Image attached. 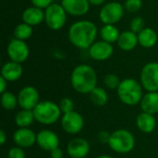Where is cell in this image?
I'll list each match as a JSON object with an SVG mask.
<instances>
[{"label": "cell", "instance_id": "cell-39", "mask_svg": "<svg viewBox=\"0 0 158 158\" xmlns=\"http://www.w3.org/2000/svg\"><path fill=\"white\" fill-rule=\"evenodd\" d=\"M96 158H113V157H112V156H108V155H102V156H97Z\"/></svg>", "mask_w": 158, "mask_h": 158}, {"label": "cell", "instance_id": "cell-35", "mask_svg": "<svg viewBox=\"0 0 158 158\" xmlns=\"http://www.w3.org/2000/svg\"><path fill=\"white\" fill-rule=\"evenodd\" d=\"M50 157L51 158H63L64 157V153L63 150L59 147L52 150L50 152Z\"/></svg>", "mask_w": 158, "mask_h": 158}, {"label": "cell", "instance_id": "cell-26", "mask_svg": "<svg viewBox=\"0 0 158 158\" xmlns=\"http://www.w3.org/2000/svg\"><path fill=\"white\" fill-rule=\"evenodd\" d=\"M32 27L30 26L27 23L21 22L19 24H18L14 31H13V35L14 38L21 40V41H26L29 38H31V36L32 35Z\"/></svg>", "mask_w": 158, "mask_h": 158}, {"label": "cell", "instance_id": "cell-31", "mask_svg": "<svg viewBox=\"0 0 158 158\" xmlns=\"http://www.w3.org/2000/svg\"><path fill=\"white\" fill-rule=\"evenodd\" d=\"M58 106H59V108L62 112V115L74 111V102L69 97L62 98L60 100Z\"/></svg>", "mask_w": 158, "mask_h": 158}, {"label": "cell", "instance_id": "cell-18", "mask_svg": "<svg viewBox=\"0 0 158 158\" xmlns=\"http://www.w3.org/2000/svg\"><path fill=\"white\" fill-rule=\"evenodd\" d=\"M22 22L30 26H37L44 21V10L36 6H29L22 12Z\"/></svg>", "mask_w": 158, "mask_h": 158}, {"label": "cell", "instance_id": "cell-14", "mask_svg": "<svg viewBox=\"0 0 158 158\" xmlns=\"http://www.w3.org/2000/svg\"><path fill=\"white\" fill-rule=\"evenodd\" d=\"M90 143L83 138H74L67 145V153L70 158H85L90 153Z\"/></svg>", "mask_w": 158, "mask_h": 158}, {"label": "cell", "instance_id": "cell-29", "mask_svg": "<svg viewBox=\"0 0 158 158\" xmlns=\"http://www.w3.org/2000/svg\"><path fill=\"white\" fill-rule=\"evenodd\" d=\"M145 28L144 26V19L142 17H134L130 23V29L131 31L135 33L141 32L143 29Z\"/></svg>", "mask_w": 158, "mask_h": 158}, {"label": "cell", "instance_id": "cell-22", "mask_svg": "<svg viewBox=\"0 0 158 158\" xmlns=\"http://www.w3.org/2000/svg\"><path fill=\"white\" fill-rule=\"evenodd\" d=\"M158 36L156 31L149 27H145L141 32L138 33L139 44L143 48H152L157 43Z\"/></svg>", "mask_w": 158, "mask_h": 158}, {"label": "cell", "instance_id": "cell-37", "mask_svg": "<svg viewBox=\"0 0 158 158\" xmlns=\"http://www.w3.org/2000/svg\"><path fill=\"white\" fill-rule=\"evenodd\" d=\"M89 1V3H90V5H92V6H103V5H105L104 3L106 2V0H88Z\"/></svg>", "mask_w": 158, "mask_h": 158}, {"label": "cell", "instance_id": "cell-25", "mask_svg": "<svg viewBox=\"0 0 158 158\" xmlns=\"http://www.w3.org/2000/svg\"><path fill=\"white\" fill-rule=\"evenodd\" d=\"M89 97L91 102L96 106H104L108 102V94L102 87H95L90 94Z\"/></svg>", "mask_w": 158, "mask_h": 158}, {"label": "cell", "instance_id": "cell-38", "mask_svg": "<svg viewBox=\"0 0 158 158\" xmlns=\"http://www.w3.org/2000/svg\"><path fill=\"white\" fill-rule=\"evenodd\" d=\"M6 134L4 130H1L0 131V143H1V144L4 145L6 143Z\"/></svg>", "mask_w": 158, "mask_h": 158}, {"label": "cell", "instance_id": "cell-32", "mask_svg": "<svg viewBox=\"0 0 158 158\" xmlns=\"http://www.w3.org/2000/svg\"><path fill=\"white\" fill-rule=\"evenodd\" d=\"M8 158H26V155L23 151V148L19 147V146H14L9 149L8 154H7Z\"/></svg>", "mask_w": 158, "mask_h": 158}, {"label": "cell", "instance_id": "cell-21", "mask_svg": "<svg viewBox=\"0 0 158 158\" xmlns=\"http://www.w3.org/2000/svg\"><path fill=\"white\" fill-rule=\"evenodd\" d=\"M143 112L152 115L158 113V92H148L143 96L140 103Z\"/></svg>", "mask_w": 158, "mask_h": 158}, {"label": "cell", "instance_id": "cell-34", "mask_svg": "<svg viewBox=\"0 0 158 158\" xmlns=\"http://www.w3.org/2000/svg\"><path fill=\"white\" fill-rule=\"evenodd\" d=\"M110 136H111V133H109L107 131H101L97 134V140L102 144H108Z\"/></svg>", "mask_w": 158, "mask_h": 158}, {"label": "cell", "instance_id": "cell-33", "mask_svg": "<svg viewBox=\"0 0 158 158\" xmlns=\"http://www.w3.org/2000/svg\"><path fill=\"white\" fill-rule=\"evenodd\" d=\"M31 2L33 6L39 7L44 10L53 4V0H31Z\"/></svg>", "mask_w": 158, "mask_h": 158}, {"label": "cell", "instance_id": "cell-1", "mask_svg": "<svg viewBox=\"0 0 158 158\" xmlns=\"http://www.w3.org/2000/svg\"><path fill=\"white\" fill-rule=\"evenodd\" d=\"M97 34L98 29L95 23L86 19L71 24L68 32L69 40L72 45L81 50L89 49L96 42Z\"/></svg>", "mask_w": 158, "mask_h": 158}, {"label": "cell", "instance_id": "cell-6", "mask_svg": "<svg viewBox=\"0 0 158 158\" xmlns=\"http://www.w3.org/2000/svg\"><path fill=\"white\" fill-rule=\"evenodd\" d=\"M68 13L61 4L53 3L44 9V22L52 31L61 30L67 21Z\"/></svg>", "mask_w": 158, "mask_h": 158}, {"label": "cell", "instance_id": "cell-15", "mask_svg": "<svg viewBox=\"0 0 158 158\" xmlns=\"http://www.w3.org/2000/svg\"><path fill=\"white\" fill-rule=\"evenodd\" d=\"M59 138L57 134L50 130H43L37 133L36 143L44 151L51 152L52 150L59 147Z\"/></svg>", "mask_w": 158, "mask_h": 158}, {"label": "cell", "instance_id": "cell-4", "mask_svg": "<svg viewBox=\"0 0 158 158\" xmlns=\"http://www.w3.org/2000/svg\"><path fill=\"white\" fill-rule=\"evenodd\" d=\"M35 120L43 125H53L61 118L62 112L59 106L52 101H40V103L32 110Z\"/></svg>", "mask_w": 158, "mask_h": 158}, {"label": "cell", "instance_id": "cell-7", "mask_svg": "<svg viewBox=\"0 0 158 158\" xmlns=\"http://www.w3.org/2000/svg\"><path fill=\"white\" fill-rule=\"evenodd\" d=\"M124 5L116 1L108 2L101 7L99 12V19L103 24L115 25L121 20L124 16Z\"/></svg>", "mask_w": 158, "mask_h": 158}, {"label": "cell", "instance_id": "cell-10", "mask_svg": "<svg viewBox=\"0 0 158 158\" xmlns=\"http://www.w3.org/2000/svg\"><path fill=\"white\" fill-rule=\"evenodd\" d=\"M60 123L63 131L71 135L78 134L84 127V119L82 116L76 111L63 114L60 118Z\"/></svg>", "mask_w": 158, "mask_h": 158}, {"label": "cell", "instance_id": "cell-27", "mask_svg": "<svg viewBox=\"0 0 158 158\" xmlns=\"http://www.w3.org/2000/svg\"><path fill=\"white\" fill-rule=\"evenodd\" d=\"M1 106L5 110H13L19 106L18 95H15L13 93L6 91L1 94Z\"/></svg>", "mask_w": 158, "mask_h": 158}, {"label": "cell", "instance_id": "cell-20", "mask_svg": "<svg viewBox=\"0 0 158 158\" xmlns=\"http://www.w3.org/2000/svg\"><path fill=\"white\" fill-rule=\"evenodd\" d=\"M136 126L138 130L143 133H152L156 127L155 115L142 112L136 118Z\"/></svg>", "mask_w": 158, "mask_h": 158}, {"label": "cell", "instance_id": "cell-28", "mask_svg": "<svg viewBox=\"0 0 158 158\" xmlns=\"http://www.w3.org/2000/svg\"><path fill=\"white\" fill-rule=\"evenodd\" d=\"M120 80L118 78V75L114 74V73H109L106 74L104 78V83L105 85L110 89V90H117L120 84Z\"/></svg>", "mask_w": 158, "mask_h": 158}, {"label": "cell", "instance_id": "cell-36", "mask_svg": "<svg viewBox=\"0 0 158 158\" xmlns=\"http://www.w3.org/2000/svg\"><path fill=\"white\" fill-rule=\"evenodd\" d=\"M7 81L6 80H5L2 76L0 77V86H1V88H0V91H1V94H3V93H5L6 91V88H7Z\"/></svg>", "mask_w": 158, "mask_h": 158}, {"label": "cell", "instance_id": "cell-2", "mask_svg": "<svg viewBox=\"0 0 158 158\" xmlns=\"http://www.w3.org/2000/svg\"><path fill=\"white\" fill-rule=\"evenodd\" d=\"M72 88L79 94H89L97 84V74L94 68L87 64L76 66L70 75Z\"/></svg>", "mask_w": 158, "mask_h": 158}, {"label": "cell", "instance_id": "cell-13", "mask_svg": "<svg viewBox=\"0 0 158 158\" xmlns=\"http://www.w3.org/2000/svg\"><path fill=\"white\" fill-rule=\"evenodd\" d=\"M13 142L16 146L30 148L36 143L37 134L30 128H19L13 133Z\"/></svg>", "mask_w": 158, "mask_h": 158}, {"label": "cell", "instance_id": "cell-23", "mask_svg": "<svg viewBox=\"0 0 158 158\" xmlns=\"http://www.w3.org/2000/svg\"><path fill=\"white\" fill-rule=\"evenodd\" d=\"M99 34L103 41L109 44H113L118 42L120 32L115 25L104 24L99 31Z\"/></svg>", "mask_w": 158, "mask_h": 158}, {"label": "cell", "instance_id": "cell-5", "mask_svg": "<svg viewBox=\"0 0 158 158\" xmlns=\"http://www.w3.org/2000/svg\"><path fill=\"white\" fill-rule=\"evenodd\" d=\"M109 148L118 154L131 153L135 147V137L126 129H118L111 133L108 143Z\"/></svg>", "mask_w": 158, "mask_h": 158}, {"label": "cell", "instance_id": "cell-12", "mask_svg": "<svg viewBox=\"0 0 158 158\" xmlns=\"http://www.w3.org/2000/svg\"><path fill=\"white\" fill-rule=\"evenodd\" d=\"M90 57L96 61H105L109 59L114 54V47L112 44L106 43L103 40L94 42L88 49Z\"/></svg>", "mask_w": 158, "mask_h": 158}, {"label": "cell", "instance_id": "cell-8", "mask_svg": "<svg viewBox=\"0 0 158 158\" xmlns=\"http://www.w3.org/2000/svg\"><path fill=\"white\" fill-rule=\"evenodd\" d=\"M141 84L147 92H158V62H149L141 71Z\"/></svg>", "mask_w": 158, "mask_h": 158}, {"label": "cell", "instance_id": "cell-16", "mask_svg": "<svg viewBox=\"0 0 158 158\" xmlns=\"http://www.w3.org/2000/svg\"><path fill=\"white\" fill-rule=\"evenodd\" d=\"M61 5L69 15L74 17L86 15L91 6L88 0H61Z\"/></svg>", "mask_w": 158, "mask_h": 158}, {"label": "cell", "instance_id": "cell-24", "mask_svg": "<svg viewBox=\"0 0 158 158\" xmlns=\"http://www.w3.org/2000/svg\"><path fill=\"white\" fill-rule=\"evenodd\" d=\"M34 121L36 120L32 110L21 109L15 116V123L19 128H30Z\"/></svg>", "mask_w": 158, "mask_h": 158}, {"label": "cell", "instance_id": "cell-9", "mask_svg": "<svg viewBox=\"0 0 158 158\" xmlns=\"http://www.w3.org/2000/svg\"><path fill=\"white\" fill-rule=\"evenodd\" d=\"M6 53L10 61L22 64L30 56V48L25 41L13 38L7 44Z\"/></svg>", "mask_w": 158, "mask_h": 158}, {"label": "cell", "instance_id": "cell-3", "mask_svg": "<svg viewBox=\"0 0 158 158\" xmlns=\"http://www.w3.org/2000/svg\"><path fill=\"white\" fill-rule=\"evenodd\" d=\"M118 99L126 106H136L143 99V86L141 82L132 78H127L120 81L117 89Z\"/></svg>", "mask_w": 158, "mask_h": 158}, {"label": "cell", "instance_id": "cell-30", "mask_svg": "<svg viewBox=\"0 0 158 158\" xmlns=\"http://www.w3.org/2000/svg\"><path fill=\"white\" fill-rule=\"evenodd\" d=\"M143 6V0H126L124 3L125 10L130 13L138 12Z\"/></svg>", "mask_w": 158, "mask_h": 158}, {"label": "cell", "instance_id": "cell-19", "mask_svg": "<svg viewBox=\"0 0 158 158\" xmlns=\"http://www.w3.org/2000/svg\"><path fill=\"white\" fill-rule=\"evenodd\" d=\"M117 44L118 47L123 51H127V52L132 51L139 44L138 34L131 31V30L120 32V35L118 37Z\"/></svg>", "mask_w": 158, "mask_h": 158}, {"label": "cell", "instance_id": "cell-17", "mask_svg": "<svg viewBox=\"0 0 158 158\" xmlns=\"http://www.w3.org/2000/svg\"><path fill=\"white\" fill-rule=\"evenodd\" d=\"M22 74H23V68L21 64L14 61L6 62L1 68V76L8 82H12L19 80Z\"/></svg>", "mask_w": 158, "mask_h": 158}, {"label": "cell", "instance_id": "cell-11", "mask_svg": "<svg viewBox=\"0 0 158 158\" xmlns=\"http://www.w3.org/2000/svg\"><path fill=\"white\" fill-rule=\"evenodd\" d=\"M19 106L21 109L33 110L40 103V94L33 86H25L18 94Z\"/></svg>", "mask_w": 158, "mask_h": 158}]
</instances>
